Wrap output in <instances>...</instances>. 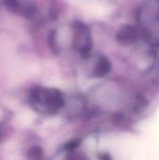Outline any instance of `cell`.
I'll list each match as a JSON object with an SVG mask.
<instances>
[{
    "mask_svg": "<svg viewBox=\"0 0 159 160\" xmlns=\"http://www.w3.org/2000/svg\"><path fill=\"white\" fill-rule=\"evenodd\" d=\"M32 99L35 103H38L47 107V111L50 112H55L65 104V99L61 92L54 89H42L36 88L32 92Z\"/></svg>",
    "mask_w": 159,
    "mask_h": 160,
    "instance_id": "cell-1",
    "label": "cell"
},
{
    "mask_svg": "<svg viewBox=\"0 0 159 160\" xmlns=\"http://www.w3.org/2000/svg\"><path fill=\"white\" fill-rule=\"evenodd\" d=\"M75 45L83 57H87L90 53L92 42L89 28L82 22H75Z\"/></svg>",
    "mask_w": 159,
    "mask_h": 160,
    "instance_id": "cell-2",
    "label": "cell"
},
{
    "mask_svg": "<svg viewBox=\"0 0 159 160\" xmlns=\"http://www.w3.org/2000/svg\"><path fill=\"white\" fill-rule=\"evenodd\" d=\"M116 38L123 44H132L137 39V30L132 25H124L118 31Z\"/></svg>",
    "mask_w": 159,
    "mask_h": 160,
    "instance_id": "cell-3",
    "label": "cell"
},
{
    "mask_svg": "<svg viewBox=\"0 0 159 160\" xmlns=\"http://www.w3.org/2000/svg\"><path fill=\"white\" fill-rule=\"evenodd\" d=\"M111 68H112V66H111L110 61L107 58L102 57L100 58V60L98 61L95 68V74L97 77H103L111 71Z\"/></svg>",
    "mask_w": 159,
    "mask_h": 160,
    "instance_id": "cell-4",
    "label": "cell"
},
{
    "mask_svg": "<svg viewBox=\"0 0 159 160\" xmlns=\"http://www.w3.org/2000/svg\"><path fill=\"white\" fill-rule=\"evenodd\" d=\"M42 155H43V151L39 147H33L29 151V158L33 159L41 158Z\"/></svg>",
    "mask_w": 159,
    "mask_h": 160,
    "instance_id": "cell-5",
    "label": "cell"
}]
</instances>
